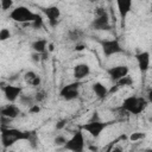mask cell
<instances>
[{
    "label": "cell",
    "instance_id": "cell-7",
    "mask_svg": "<svg viewBox=\"0 0 152 152\" xmlns=\"http://www.w3.org/2000/svg\"><path fill=\"white\" fill-rule=\"evenodd\" d=\"M107 126H108L107 122H103V121H100V120H90L89 122L82 125L81 129L86 131L93 138H99L101 135V133L106 129Z\"/></svg>",
    "mask_w": 152,
    "mask_h": 152
},
{
    "label": "cell",
    "instance_id": "cell-19",
    "mask_svg": "<svg viewBox=\"0 0 152 152\" xmlns=\"http://www.w3.org/2000/svg\"><path fill=\"white\" fill-rule=\"evenodd\" d=\"M83 38V31L80 28H72L68 31V39L74 43H78Z\"/></svg>",
    "mask_w": 152,
    "mask_h": 152
},
{
    "label": "cell",
    "instance_id": "cell-11",
    "mask_svg": "<svg viewBox=\"0 0 152 152\" xmlns=\"http://www.w3.org/2000/svg\"><path fill=\"white\" fill-rule=\"evenodd\" d=\"M20 114V109L18 106L13 104V102H10V104H5L0 107V118H5L8 120L18 118Z\"/></svg>",
    "mask_w": 152,
    "mask_h": 152
},
{
    "label": "cell",
    "instance_id": "cell-26",
    "mask_svg": "<svg viewBox=\"0 0 152 152\" xmlns=\"http://www.w3.org/2000/svg\"><path fill=\"white\" fill-rule=\"evenodd\" d=\"M31 25L34 27V28H40V27H43V25H44V21H43V19H42V17L38 14V17L31 23Z\"/></svg>",
    "mask_w": 152,
    "mask_h": 152
},
{
    "label": "cell",
    "instance_id": "cell-29",
    "mask_svg": "<svg viewBox=\"0 0 152 152\" xmlns=\"http://www.w3.org/2000/svg\"><path fill=\"white\" fill-rule=\"evenodd\" d=\"M28 109H30V112H31V113H38V112L40 110V108H39L38 103H37V104H36V103H34V104H32L31 107H28Z\"/></svg>",
    "mask_w": 152,
    "mask_h": 152
},
{
    "label": "cell",
    "instance_id": "cell-10",
    "mask_svg": "<svg viewBox=\"0 0 152 152\" xmlns=\"http://www.w3.org/2000/svg\"><path fill=\"white\" fill-rule=\"evenodd\" d=\"M129 72V68L127 65H115V66H110L107 70V74L109 76V78L113 82L119 81L120 78H122L124 76H126Z\"/></svg>",
    "mask_w": 152,
    "mask_h": 152
},
{
    "label": "cell",
    "instance_id": "cell-4",
    "mask_svg": "<svg viewBox=\"0 0 152 152\" xmlns=\"http://www.w3.org/2000/svg\"><path fill=\"white\" fill-rule=\"evenodd\" d=\"M90 27L96 31H107L110 28V23H109V17L104 8H96L95 11V18L93 19Z\"/></svg>",
    "mask_w": 152,
    "mask_h": 152
},
{
    "label": "cell",
    "instance_id": "cell-31",
    "mask_svg": "<svg viewBox=\"0 0 152 152\" xmlns=\"http://www.w3.org/2000/svg\"><path fill=\"white\" fill-rule=\"evenodd\" d=\"M83 49H84V46H83V45H81V44L76 43V50H83Z\"/></svg>",
    "mask_w": 152,
    "mask_h": 152
},
{
    "label": "cell",
    "instance_id": "cell-22",
    "mask_svg": "<svg viewBox=\"0 0 152 152\" xmlns=\"http://www.w3.org/2000/svg\"><path fill=\"white\" fill-rule=\"evenodd\" d=\"M33 97H34V102L36 103H42V102H44L46 100L48 94H46V91L44 89H39V90L36 91V94L33 95Z\"/></svg>",
    "mask_w": 152,
    "mask_h": 152
},
{
    "label": "cell",
    "instance_id": "cell-15",
    "mask_svg": "<svg viewBox=\"0 0 152 152\" xmlns=\"http://www.w3.org/2000/svg\"><path fill=\"white\" fill-rule=\"evenodd\" d=\"M118 12L121 17V19H126V17L129 14L132 10V2L133 0H115Z\"/></svg>",
    "mask_w": 152,
    "mask_h": 152
},
{
    "label": "cell",
    "instance_id": "cell-25",
    "mask_svg": "<svg viewBox=\"0 0 152 152\" xmlns=\"http://www.w3.org/2000/svg\"><path fill=\"white\" fill-rule=\"evenodd\" d=\"M66 140H68V139H66L64 135L59 134V135H57V137L55 138L53 142H55V145H57V146H64V144L66 142Z\"/></svg>",
    "mask_w": 152,
    "mask_h": 152
},
{
    "label": "cell",
    "instance_id": "cell-27",
    "mask_svg": "<svg viewBox=\"0 0 152 152\" xmlns=\"http://www.w3.org/2000/svg\"><path fill=\"white\" fill-rule=\"evenodd\" d=\"M13 1L14 0H0L1 2V10L2 11H7L13 6Z\"/></svg>",
    "mask_w": 152,
    "mask_h": 152
},
{
    "label": "cell",
    "instance_id": "cell-21",
    "mask_svg": "<svg viewBox=\"0 0 152 152\" xmlns=\"http://www.w3.org/2000/svg\"><path fill=\"white\" fill-rule=\"evenodd\" d=\"M115 83H116V86L119 88H121V87H131L133 84V80L129 76V74H127L126 76H124L122 78H120L119 81H116Z\"/></svg>",
    "mask_w": 152,
    "mask_h": 152
},
{
    "label": "cell",
    "instance_id": "cell-32",
    "mask_svg": "<svg viewBox=\"0 0 152 152\" xmlns=\"http://www.w3.org/2000/svg\"><path fill=\"white\" fill-rule=\"evenodd\" d=\"M88 1H89V2H91V4H95V2H97L99 0H88Z\"/></svg>",
    "mask_w": 152,
    "mask_h": 152
},
{
    "label": "cell",
    "instance_id": "cell-6",
    "mask_svg": "<svg viewBox=\"0 0 152 152\" xmlns=\"http://www.w3.org/2000/svg\"><path fill=\"white\" fill-rule=\"evenodd\" d=\"M80 89H81V82H71L69 84H65L59 90V96L65 101H72L76 100L80 96Z\"/></svg>",
    "mask_w": 152,
    "mask_h": 152
},
{
    "label": "cell",
    "instance_id": "cell-23",
    "mask_svg": "<svg viewBox=\"0 0 152 152\" xmlns=\"http://www.w3.org/2000/svg\"><path fill=\"white\" fill-rule=\"evenodd\" d=\"M11 37V31L7 27H4L0 30V42H5Z\"/></svg>",
    "mask_w": 152,
    "mask_h": 152
},
{
    "label": "cell",
    "instance_id": "cell-30",
    "mask_svg": "<svg viewBox=\"0 0 152 152\" xmlns=\"http://www.w3.org/2000/svg\"><path fill=\"white\" fill-rule=\"evenodd\" d=\"M65 122H66V120H61V121L56 125V128H57V129H62V128L65 126Z\"/></svg>",
    "mask_w": 152,
    "mask_h": 152
},
{
    "label": "cell",
    "instance_id": "cell-13",
    "mask_svg": "<svg viewBox=\"0 0 152 152\" xmlns=\"http://www.w3.org/2000/svg\"><path fill=\"white\" fill-rule=\"evenodd\" d=\"M89 74H90V66L87 63H78L74 66L72 76L75 77L76 81H81L86 78L87 76H89Z\"/></svg>",
    "mask_w": 152,
    "mask_h": 152
},
{
    "label": "cell",
    "instance_id": "cell-17",
    "mask_svg": "<svg viewBox=\"0 0 152 152\" xmlns=\"http://www.w3.org/2000/svg\"><path fill=\"white\" fill-rule=\"evenodd\" d=\"M24 81L30 84L31 87H39L40 83H42V78L39 75H37L34 71L30 70V71H26L24 74Z\"/></svg>",
    "mask_w": 152,
    "mask_h": 152
},
{
    "label": "cell",
    "instance_id": "cell-24",
    "mask_svg": "<svg viewBox=\"0 0 152 152\" xmlns=\"http://www.w3.org/2000/svg\"><path fill=\"white\" fill-rule=\"evenodd\" d=\"M145 138V134L144 133H141V132H135V133H132L131 135H129V140L131 141H138V140H141V139H144Z\"/></svg>",
    "mask_w": 152,
    "mask_h": 152
},
{
    "label": "cell",
    "instance_id": "cell-33",
    "mask_svg": "<svg viewBox=\"0 0 152 152\" xmlns=\"http://www.w3.org/2000/svg\"><path fill=\"white\" fill-rule=\"evenodd\" d=\"M0 11H1V2H0Z\"/></svg>",
    "mask_w": 152,
    "mask_h": 152
},
{
    "label": "cell",
    "instance_id": "cell-9",
    "mask_svg": "<svg viewBox=\"0 0 152 152\" xmlns=\"http://www.w3.org/2000/svg\"><path fill=\"white\" fill-rule=\"evenodd\" d=\"M2 93L5 99L8 102H15L20 94L23 93V88L19 86H13V84H6L2 87Z\"/></svg>",
    "mask_w": 152,
    "mask_h": 152
},
{
    "label": "cell",
    "instance_id": "cell-18",
    "mask_svg": "<svg viewBox=\"0 0 152 152\" xmlns=\"http://www.w3.org/2000/svg\"><path fill=\"white\" fill-rule=\"evenodd\" d=\"M31 48H32L33 52L43 53L48 50V40L46 39H37L31 44Z\"/></svg>",
    "mask_w": 152,
    "mask_h": 152
},
{
    "label": "cell",
    "instance_id": "cell-5",
    "mask_svg": "<svg viewBox=\"0 0 152 152\" xmlns=\"http://www.w3.org/2000/svg\"><path fill=\"white\" fill-rule=\"evenodd\" d=\"M84 135L82 133V131H76L71 138H69L66 140V142L64 144V148L72 151V152H82L84 150Z\"/></svg>",
    "mask_w": 152,
    "mask_h": 152
},
{
    "label": "cell",
    "instance_id": "cell-28",
    "mask_svg": "<svg viewBox=\"0 0 152 152\" xmlns=\"http://www.w3.org/2000/svg\"><path fill=\"white\" fill-rule=\"evenodd\" d=\"M32 61H33V62H40V61H42V53L33 52V53H32Z\"/></svg>",
    "mask_w": 152,
    "mask_h": 152
},
{
    "label": "cell",
    "instance_id": "cell-3",
    "mask_svg": "<svg viewBox=\"0 0 152 152\" xmlns=\"http://www.w3.org/2000/svg\"><path fill=\"white\" fill-rule=\"evenodd\" d=\"M37 17H38V13L32 12L26 6H18V7L13 8L12 12L10 13V18L13 21L21 23V24H24V23H30L31 24Z\"/></svg>",
    "mask_w": 152,
    "mask_h": 152
},
{
    "label": "cell",
    "instance_id": "cell-12",
    "mask_svg": "<svg viewBox=\"0 0 152 152\" xmlns=\"http://www.w3.org/2000/svg\"><path fill=\"white\" fill-rule=\"evenodd\" d=\"M42 11L46 15V18L49 20V24L51 26H56L58 24V20H59V17H61V10L57 6L44 7V8H42Z\"/></svg>",
    "mask_w": 152,
    "mask_h": 152
},
{
    "label": "cell",
    "instance_id": "cell-14",
    "mask_svg": "<svg viewBox=\"0 0 152 152\" xmlns=\"http://www.w3.org/2000/svg\"><path fill=\"white\" fill-rule=\"evenodd\" d=\"M135 59L138 63V66L141 72H146L150 68V52L148 51H142L135 55Z\"/></svg>",
    "mask_w": 152,
    "mask_h": 152
},
{
    "label": "cell",
    "instance_id": "cell-16",
    "mask_svg": "<svg viewBox=\"0 0 152 152\" xmlns=\"http://www.w3.org/2000/svg\"><path fill=\"white\" fill-rule=\"evenodd\" d=\"M91 88H93V91H94L95 96H96L97 99H100V100H103V99H106V97L109 95V91H108L109 89H108L104 84H102L101 82H95V83H93Z\"/></svg>",
    "mask_w": 152,
    "mask_h": 152
},
{
    "label": "cell",
    "instance_id": "cell-20",
    "mask_svg": "<svg viewBox=\"0 0 152 152\" xmlns=\"http://www.w3.org/2000/svg\"><path fill=\"white\" fill-rule=\"evenodd\" d=\"M18 100H19V102H20V104H23V106H27V107H31L32 104H34L36 102H34V97L32 96V95H26V94H20V96L18 97Z\"/></svg>",
    "mask_w": 152,
    "mask_h": 152
},
{
    "label": "cell",
    "instance_id": "cell-34",
    "mask_svg": "<svg viewBox=\"0 0 152 152\" xmlns=\"http://www.w3.org/2000/svg\"><path fill=\"white\" fill-rule=\"evenodd\" d=\"M0 145H1V139H0Z\"/></svg>",
    "mask_w": 152,
    "mask_h": 152
},
{
    "label": "cell",
    "instance_id": "cell-2",
    "mask_svg": "<svg viewBox=\"0 0 152 152\" xmlns=\"http://www.w3.org/2000/svg\"><path fill=\"white\" fill-rule=\"evenodd\" d=\"M148 100L145 97V96H135V95H132V96H128L124 100L122 104H121V108L129 113V114H133V115H138L140 113H142L147 104H148Z\"/></svg>",
    "mask_w": 152,
    "mask_h": 152
},
{
    "label": "cell",
    "instance_id": "cell-8",
    "mask_svg": "<svg viewBox=\"0 0 152 152\" xmlns=\"http://www.w3.org/2000/svg\"><path fill=\"white\" fill-rule=\"evenodd\" d=\"M101 48L106 57H110L113 55L122 52V48L118 39H104L101 42Z\"/></svg>",
    "mask_w": 152,
    "mask_h": 152
},
{
    "label": "cell",
    "instance_id": "cell-1",
    "mask_svg": "<svg viewBox=\"0 0 152 152\" xmlns=\"http://www.w3.org/2000/svg\"><path fill=\"white\" fill-rule=\"evenodd\" d=\"M0 139H1V145L5 148L14 145L17 141H20V140H26L34 147L36 142L38 141V137L36 132L20 131L18 128L5 127V126L0 127Z\"/></svg>",
    "mask_w": 152,
    "mask_h": 152
}]
</instances>
